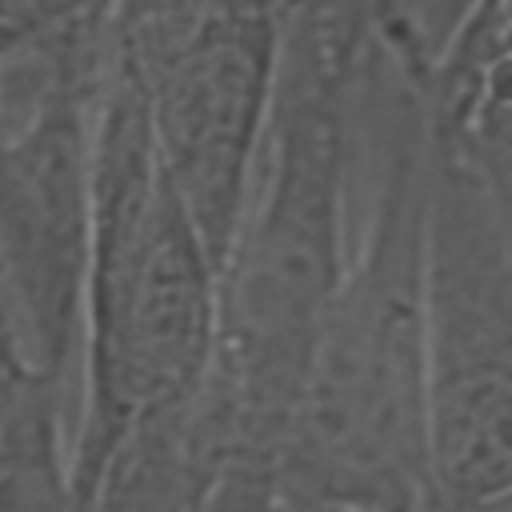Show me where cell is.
Returning <instances> with one entry per match:
<instances>
[{
  "label": "cell",
  "mask_w": 512,
  "mask_h": 512,
  "mask_svg": "<svg viewBox=\"0 0 512 512\" xmlns=\"http://www.w3.org/2000/svg\"><path fill=\"white\" fill-rule=\"evenodd\" d=\"M496 8H500V16H504V24L512 28V0H492Z\"/></svg>",
  "instance_id": "52a82bcc"
},
{
  "label": "cell",
  "mask_w": 512,
  "mask_h": 512,
  "mask_svg": "<svg viewBox=\"0 0 512 512\" xmlns=\"http://www.w3.org/2000/svg\"><path fill=\"white\" fill-rule=\"evenodd\" d=\"M272 72V24L264 16H224L196 28L144 88L156 160L220 276L236 248Z\"/></svg>",
  "instance_id": "3957f363"
},
{
  "label": "cell",
  "mask_w": 512,
  "mask_h": 512,
  "mask_svg": "<svg viewBox=\"0 0 512 512\" xmlns=\"http://www.w3.org/2000/svg\"><path fill=\"white\" fill-rule=\"evenodd\" d=\"M216 280L220 268L156 160L144 84H120L92 148L84 420L68 456L80 512L116 444L196 392L220 332Z\"/></svg>",
  "instance_id": "6da1fadb"
},
{
  "label": "cell",
  "mask_w": 512,
  "mask_h": 512,
  "mask_svg": "<svg viewBox=\"0 0 512 512\" xmlns=\"http://www.w3.org/2000/svg\"><path fill=\"white\" fill-rule=\"evenodd\" d=\"M332 140L320 108L296 112L288 128L280 184L248 240L232 252V288L220 296V316L256 348H284L300 336H320L332 296ZM220 320V324H224Z\"/></svg>",
  "instance_id": "277c9868"
},
{
  "label": "cell",
  "mask_w": 512,
  "mask_h": 512,
  "mask_svg": "<svg viewBox=\"0 0 512 512\" xmlns=\"http://www.w3.org/2000/svg\"><path fill=\"white\" fill-rule=\"evenodd\" d=\"M420 432L464 500L512 492V252L472 188L432 212L420 292Z\"/></svg>",
  "instance_id": "7a4b0ae2"
},
{
  "label": "cell",
  "mask_w": 512,
  "mask_h": 512,
  "mask_svg": "<svg viewBox=\"0 0 512 512\" xmlns=\"http://www.w3.org/2000/svg\"><path fill=\"white\" fill-rule=\"evenodd\" d=\"M396 16H408L412 24H424V20H432L440 8H444V0H384Z\"/></svg>",
  "instance_id": "8992f818"
},
{
  "label": "cell",
  "mask_w": 512,
  "mask_h": 512,
  "mask_svg": "<svg viewBox=\"0 0 512 512\" xmlns=\"http://www.w3.org/2000/svg\"><path fill=\"white\" fill-rule=\"evenodd\" d=\"M32 364L24 356V340H20V324H16V308H12V292L0 268V424L12 412L20 388L32 380Z\"/></svg>",
  "instance_id": "5b68a950"
}]
</instances>
